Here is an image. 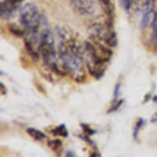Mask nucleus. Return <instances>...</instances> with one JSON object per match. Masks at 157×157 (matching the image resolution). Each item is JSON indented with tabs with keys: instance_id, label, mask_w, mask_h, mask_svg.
<instances>
[{
	"instance_id": "nucleus-11",
	"label": "nucleus",
	"mask_w": 157,
	"mask_h": 157,
	"mask_svg": "<svg viewBox=\"0 0 157 157\" xmlns=\"http://www.w3.org/2000/svg\"><path fill=\"white\" fill-rule=\"evenodd\" d=\"M8 27H9V31L13 34L16 35V36H22L25 34V32L21 28H19L17 26H16L14 24H11V25H9Z\"/></svg>"
},
{
	"instance_id": "nucleus-14",
	"label": "nucleus",
	"mask_w": 157,
	"mask_h": 157,
	"mask_svg": "<svg viewBox=\"0 0 157 157\" xmlns=\"http://www.w3.org/2000/svg\"><path fill=\"white\" fill-rule=\"evenodd\" d=\"M82 127L84 132H85L86 133H87L88 135H93V134L95 133V130L91 128L87 124H82Z\"/></svg>"
},
{
	"instance_id": "nucleus-15",
	"label": "nucleus",
	"mask_w": 157,
	"mask_h": 157,
	"mask_svg": "<svg viewBox=\"0 0 157 157\" xmlns=\"http://www.w3.org/2000/svg\"><path fill=\"white\" fill-rule=\"evenodd\" d=\"M8 1H9V2H11V3H14L15 5L17 6L18 4H19L20 3H21V2H22L23 0H8Z\"/></svg>"
},
{
	"instance_id": "nucleus-2",
	"label": "nucleus",
	"mask_w": 157,
	"mask_h": 157,
	"mask_svg": "<svg viewBox=\"0 0 157 157\" xmlns=\"http://www.w3.org/2000/svg\"><path fill=\"white\" fill-rule=\"evenodd\" d=\"M88 34L90 40L102 42L109 47H115L118 43L117 36L110 21L106 25L99 22L90 25L88 28Z\"/></svg>"
},
{
	"instance_id": "nucleus-8",
	"label": "nucleus",
	"mask_w": 157,
	"mask_h": 157,
	"mask_svg": "<svg viewBox=\"0 0 157 157\" xmlns=\"http://www.w3.org/2000/svg\"><path fill=\"white\" fill-rule=\"evenodd\" d=\"M26 132H27L29 136L32 137L34 140H36V141H41V140H44V138H46V135L43 132H41L40 130H38V129L34 128H27L26 129Z\"/></svg>"
},
{
	"instance_id": "nucleus-16",
	"label": "nucleus",
	"mask_w": 157,
	"mask_h": 157,
	"mask_svg": "<svg viewBox=\"0 0 157 157\" xmlns=\"http://www.w3.org/2000/svg\"><path fill=\"white\" fill-rule=\"evenodd\" d=\"M66 157H75V154L72 151H68L66 154Z\"/></svg>"
},
{
	"instance_id": "nucleus-17",
	"label": "nucleus",
	"mask_w": 157,
	"mask_h": 157,
	"mask_svg": "<svg viewBox=\"0 0 157 157\" xmlns=\"http://www.w3.org/2000/svg\"><path fill=\"white\" fill-rule=\"evenodd\" d=\"M90 157H101V155H100V154L98 152H92L90 154Z\"/></svg>"
},
{
	"instance_id": "nucleus-13",
	"label": "nucleus",
	"mask_w": 157,
	"mask_h": 157,
	"mask_svg": "<svg viewBox=\"0 0 157 157\" xmlns=\"http://www.w3.org/2000/svg\"><path fill=\"white\" fill-rule=\"evenodd\" d=\"M156 0H144V11L154 9V5Z\"/></svg>"
},
{
	"instance_id": "nucleus-5",
	"label": "nucleus",
	"mask_w": 157,
	"mask_h": 157,
	"mask_svg": "<svg viewBox=\"0 0 157 157\" xmlns=\"http://www.w3.org/2000/svg\"><path fill=\"white\" fill-rule=\"evenodd\" d=\"M17 5L11 3L8 0H4L1 3V17L3 18L10 17L13 12L15 11Z\"/></svg>"
},
{
	"instance_id": "nucleus-4",
	"label": "nucleus",
	"mask_w": 157,
	"mask_h": 157,
	"mask_svg": "<svg viewBox=\"0 0 157 157\" xmlns=\"http://www.w3.org/2000/svg\"><path fill=\"white\" fill-rule=\"evenodd\" d=\"M73 10L81 16L90 17L95 14L96 6L92 0H71Z\"/></svg>"
},
{
	"instance_id": "nucleus-3",
	"label": "nucleus",
	"mask_w": 157,
	"mask_h": 157,
	"mask_svg": "<svg viewBox=\"0 0 157 157\" xmlns=\"http://www.w3.org/2000/svg\"><path fill=\"white\" fill-rule=\"evenodd\" d=\"M20 21L28 32H38L41 23V15L34 3H27L20 11Z\"/></svg>"
},
{
	"instance_id": "nucleus-9",
	"label": "nucleus",
	"mask_w": 157,
	"mask_h": 157,
	"mask_svg": "<svg viewBox=\"0 0 157 157\" xmlns=\"http://www.w3.org/2000/svg\"><path fill=\"white\" fill-rule=\"evenodd\" d=\"M48 147L55 153H59L61 152L62 149V142L59 139H54V140H49L48 142Z\"/></svg>"
},
{
	"instance_id": "nucleus-12",
	"label": "nucleus",
	"mask_w": 157,
	"mask_h": 157,
	"mask_svg": "<svg viewBox=\"0 0 157 157\" xmlns=\"http://www.w3.org/2000/svg\"><path fill=\"white\" fill-rule=\"evenodd\" d=\"M143 124H144V120L142 119H140L138 121L136 122V125H135V128H134V130H133L134 139H136L137 135H138V133H139L140 129L142 128V127L143 126Z\"/></svg>"
},
{
	"instance_id": "nucleus-1",
	"label": "nucleus",
	"mask_w": 157,
	"mask_h": 157,
	"mask_svg": "<svg viewBox=\"0 0 157 157\" xmlns=\"http://www.w3.org/2000/svg\"><path fill=\"white\" fill-rule=\"evenodd\" d=\"M58 53L66 73L77 82H82L85 80V60L62 45L58 47Z\"/></svg>"
},
{
	"instance_id": "nucleus-6",
	"label": "nucleus",
	"mask_w": 157,
	"mask_h": 157,
	"mask_svg": "<svg viewBox=\"0 0 157 157\" xmlns=\"http://www.w3.org/2000/svg\"><path fill=\"white\" fill-rule=\"evenodd\" d=\"M98 2L101 6L103 11L108 16L109 19H112V17L114 13V2L113 0H98Z\"/></svg>"
},
{
	"instance_id": "nucleus-10",
	"label": "nucleus",
	"mask_w": 157,
	"mask_h": 157,
	"mask_svg": "<svg viewBox=\"0 0 157 157\" xmlns=\"http://www.w3.org/2000/svg\"><path fill=\"white\" fill-rule=\"evenodd\" d=\"M51 132L54 136H63V137H67L68 135V132H67V130L64 124H61L60 126L56 127L55 128L52 130Z\"/></svg>"
},
{
	"instance_id": "nucleus-7",
	"label": "nucleus",
	"mask_w": 157,
	"mask_h": 157,
	"mask_svg": "<svg viewBox=\"0 0 157 157\" xmlns=\"http://www.w3.org/2000/svg\"><path fill=\"white\" fill-rule=\"evenodd\" d=\"M156 17V13L155 12L154 9L152 10L144 11V14L142 19V27H147L149 26H152L154 22L155 19Z\"/></svg>"
}]
</instances>
